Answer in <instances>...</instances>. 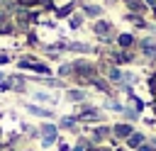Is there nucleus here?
<instances>
[{
    "label": "nucleus",
    "mask_w": 156,
    "mask_h": 151,
    "mask_svg": "<svg viewBox=\"0 0 156 151\" xmlns=\"http://www.w3.org/2000/svg\"><path fill=\"white\" fill-rule=\"evenodd\" d=\"M124 2H132V0H124Z\"/></svg>",
    "instance_id": "obj_22"
},
{
    "label": "nucleus",
    "mask_w": 156,
    "mask_h": 151,
    "mask_svg": "<svg viewBox=\"0 0 156 151\" xmlns=\"http://www.w3.org/2000/svg\"><path fill=\"white\" fill-rule=\"evenodd\" d=\"M146 141H149V139H146L144 132H134V134L127 139V149H134V151H136V149H139L141 144H146Z\"/></svg>",
    "instance_id": "obj_8"
},
{
    "label": "nucleus",
    "mask_w": 156,
    "mask_h": 151,
    "mask_svg": "<svg viewBox=\"0 0 156 151\" xmlns=\"http://www.w3.org/2000/svg\"><path fill=\"white\" fill-rule=\"evenodd\" d=\"M34 100H39V102H56V100H54L49 93H44V90H37V93H34Z\"/></svg>",
    "instance_id": "obj_14"
},
{
    "label": "nucleus",
    "mask_w": 156,
    "mask_h": 151,
    "mask_svg": "<svg viewBox=\"0 0 156 151\" xmlns=\"http://www.w3.org/2000/svg\"><path fill=\"white\" fill-rule=\"evenodd\" d=\"M136 151H156V144H149V141H146V144H141Z\"/></svg>",
    "instance_id": "obj_17"
},
{
    "label": "nucleus",
    "mask_w": 156,
    "mask_h": 151,
    "mask_svg": "<svg viewBox=\"0 0 156 151\" xmlns=\"http://www.w3.org/2000/svg\"><path fill=\"white\" fill-rule=\"evenodd\" d=\"M88 151H110V149H105V146H90Z\"/></svg>",
    "instance_id": "obj_19"
},
{
    "label": "nucleus",
    "mask_w": 156,
    "mask_h": 151,
    "mask_svg": "<svg viewBox=\"0 0 156 151\" xmlns=\"http://www.w3.org/2000/svg\"><path fill=\"white\" fill-rule=\"evenodd\" d=\"M24 110H27L29 114H34V117H44V119H51V117H54V112H51L49 107H41V105H32V102H27Z\"/></svg>",
    "instance_id": "obj_6"
},
{
    "label": "nucleus",
    "mask_w": 156,
    "mask_h": 151,
    "mask_svg": "<svg viewBox=\"0 0 156 151\" xmlns=\"http://www.w3.org/2000/svg\"><path fill=\"white\" fill-rule=\"evenodd\" d=\"M132 61H134V54H132V51H124V49H122V51H115V54H112V63L124 66V63H132Z\"/></svg>",
    "instance_id": "obj_10"
},
{
    "label": "nucleus",
    "mask_w": 156,
    "mask_h": 151,
    "mask_svg": "<svg viewBox=\"0 0 156 151\" xmlns=\"http://www.w3.org/2000/svg\"><path fill=\"white\" fill-rule=\"evenodd\" d=\"M68 97H71L73 102H85V100H88V93H85V90H76V88H71V90H68Z\"/></svg>",
    "instance_id": "obj_11"
},
{
    "label": "nucleus",
    "mask_w": 156,
    "mask_h": 151,
    "mask_svg": "<svg viewBox=\"0 0 156 151\" xmlns=\"http://www.w3.org/2000/svg\"><path fill=\"white\" fill-rule=\"evenodd\" d=\"M136 41H139V39H136L134 34H127V32L117 34V46H119V49H124V51H127V49H132V46H136Z\"/></svg>",
    "instance_id": "obj_7"
},
{
    "label": "nucleus",
    "mask_w": 156,
    "mask_h": 151,
    "mask_svg": "<svg viewBox=\"0 0 156 151\" xmlns=\"http://www.w3.org/2000/svg\"><path fill=\"white\" fill-rule=\"evenodd\" d=\"M83 19H85L83 15H71V17H68V24H71V29H80V27H83Z\"/></svg>",
    "instance_id": "obj_12"
},
{
    "label": "nucleus",
    "mask_w": 156,
    "mask_h": 151,
    "mask_svg": "<svg viewBox=\"0 0 156 151\" xmlns=\"http://www.w3.org/2000/svg\"><path fill=\"white\" fill-rule=\"evenodd\" d=\"M0 90H10V83H7V76L0 71Z\"/></svg>",
    "instance_id": "obj_16"
},
{
    "label": "nucleus",
    "mask_w": 156,
    "mask_h": 151,
    "mask_svg": "<svg viewBox=\"0 0 156 151\" xmlns=\"http://www.w3.org/2000/svg\"><path fill=\"white\" fill-rule=\"evenodd\" d=\"M115 151H127V149H115Z\"/></svg>",
    "instance_id": "obj_20"
},
{
    "label": "nucleus",
    "mask_w": 156,
    "mask_h": 151,
    "mask_svg": "<svg viewBox=\"0 0 156 151\" xmlns=\"http://www.w3.org/2000/svg\"><path fill=\"white\" fill-rule=\"evenodd\" d=\"M17 66H20V68H27V71H34V73H39V76H44V78L51 73V68H49L46 63L34 61V58H20V61H17Z\"/></svg>",
    "instance_id": "obj_2"
},
{
    "label": "nucleus",
    "mask_w": 156,
    "mask_h": 151,
    "mask_svg": "<svg viewBox=\"0 0 156 151\" xmlns=\"http://www.w3.org/2000/svg\"><path fill=\"white\" fill-rule=\"evenodd\" d=\"M78 5H80V10H83V17L88 15V17H95V19H98V17L102 15V7H100V5H90V2H78Z\"/></svg>",
    "instance_id": "obj_9"
},
{
    "label": "nucleus",
    "mask_w": 156,
    "mask_h": 151,
    "mask_svg": "<svg viewBox=\"0 0 156 151\" xmlns=\"http://www.w3.org/2000/svg\"><path fill=\"white\" fill-rule=\"evenodd\" d=\"M41 0H17V5L20 7H34V5H39Z\"/></svg>",
    "instance_id": "obj_15"
},
{
    "label": "nucleus",
    "mask_w": 156,
    "mask_h": 151,
    "mask_svg": "<svg viewBox=\"0 0 156 151\" xmlns=\"http://www.w3.org/2000/svg\"><path fill=\"white\" fill-rule=\"evenodd\" d=\"M154 17H156V7H154Z\"/></svg>",
    "instance_id": "obj_21"
},
{
    "label": "nucleus",
    "mask_w": 156,
    "mask_h": 151,
    "mask_svg": "<svg viewBox=\"0 0 156 151\" xmlns=\"http://www.w3.org/2000/svg\"><path fill=\"white\" fill-rule=\"evenodd\" d=\"M93 32L110 44V37H107V34L112 32V22H107V19H95V22H93Z\"/></svg>",
    "instance_id": "obj_5"
},
{
    "label": "nucleus",
    "mask_w": 156,
    "mask_h": 151,
    "mask_svg": "<svg viewBox=\"0 0 156 151\" xmlns=\"http://www.w3.org/2000/svg\"><path fill=\"white\" fill-rule=\"evenodd\" d=\"M76 5H78V2H68V5H63L61 10H56V17H66V15H71V12L76 10Z\"/></svg>",
    "instance_id": "obj_13"
},
{
    "label": "nucleus",
    "mask_w": 156,
    "mask_h": 151,
    "mask_svg": "<svg viewBox=\"0 0 156 151\" xmlns=\"http://www.w3.org/2000/svg\"><path fill=\"white\" fill-rule=\"evenodd\" d=\"M136 49H139L146 58H156V39L144 37V39H139V41H136Z\"/></svg>",
    "instance_id": "obj_3"
},
{
    "label": "nucleus",
    "mask_w": 156,
    "mask_h": 151,
    "mask_svg": "<svg viewBox=\"0 0 156 151\" xmlns=\"http://www.w3.org/2000/svg\"><path fill=\"white\" fill-rule=\"evenodd\" d=\"M132 134H134V127H132L129 122H117V124L112 127V136H115V139H124V141H127Z\"/></svg>",
    "instance_id": "obj_4"
},
{
    "label": "nucleus",
    "mask_w": 156,
    "mask_h": 151,
    "mask_svg": "<svg viewBox=\"0 0 156 151\" xmlns=\"http://www.w3.org/2000/svg\"><path fill=\"white\" fill-rule=\"evenodd\" d=\"M5 63H10V54L7 51H0V66H5Z\"/></svg>",
    "instance_id": "obj_18"
},
{
    "label": "nucleus",
    "mask_w": 156,
    "mask_h": 151,
    "mask_svg": "<svg viewBox=\"0 0 156 151\" xmlns=\"http://www.w3.org/2000/svg\"><path fill=\"white\" fill-rule=\"evenodd\" d=\"M39 139H41V146H51V144H56L58 141V124H51V122H46V124H41L39 127Z\"/></svg>",
    "instance_id": "obj_1"
}]
</instances>
